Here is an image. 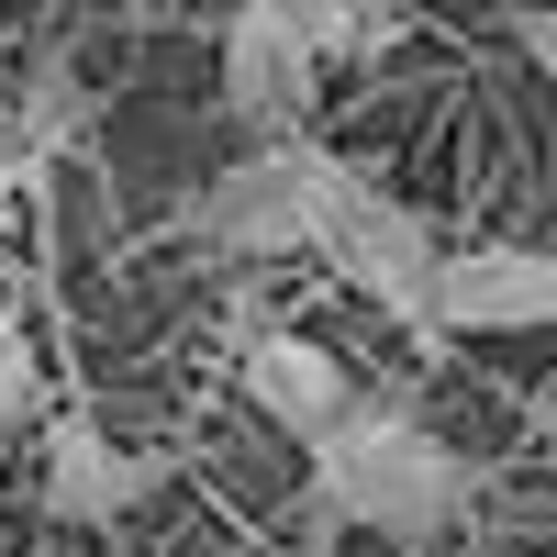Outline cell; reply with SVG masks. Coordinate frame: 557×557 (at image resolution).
I'll return each instance as SVG.
<instances>
[{
    "label": "cell",
    "instance_id": "cell-1",
    "mask_svg": "<svg viewBox=\"0 0 557 557\" xmlns=\"http://www.w3.org/2000/svg\"><path fill=\"white\" fill-rule=\"evenodd\" d=\"M312 535H380L401 557H435L469 524V457H457L412 391H357L335 435H312Z\"/></svg>",
    "mask_w": 557,
    "mask_h": 557
},
{
    "label": "cell",
    "instance_id": "cell-2",
    "mask_svg": "<svg viewBox=\"0 0 557 557\" xmlns=\"http://www.w3.org/2000/svg\"><path fill=\"white\" fill-rule=\"evenodd\" d=\"M312 257L346 278V290L380 312V323H401L412 346H435V278H446V235L412 201H391L368 168H346V157H323L312 146Z\"/></svg>",
    "mask_w": 557,
    "mask_h": 557
},
{
    "label": "cell",
    "instance_id": "cell-3",
    "mask_svg": "<svg viewBox=\"0 0 557 557\" xmlns=\"http://www.w3.org/2000/svg\"><path fill=\"white\" fill-rule=\"evenodd\" d=\"M178 235L223 268H278V257H312V134H278V146H246L235 168H212Z\"/></svg>",
    "mask_w": 557,
    "mask_h": 557
},
{
    "label": "cell",
    "instance_id": "cell-4",
    "mask_svg": "<svg viewBox=\"0 0 557 557\" xmlns=\"http://www.w3.org/2000/svg\"><path fill=\"white\" fill-rule=\"evenodd\" d=\"M312 89H323V45L301 0H235L223 23V112H235L257 146L312 123Z\"/></svg>",
    "mask_w": 557,
    "mask_h": 557
},
{
    "label": "cell",
    "instance_id": "cell-5",
    "mask_svg": "<svg viewBox=\"0 0 557 557\" xmlns=\"http://www.w3.org/2000/svg\"><path fill=\"white\" fill-rule=\"evenodd\" d=\"M157 502V457L123 446L112 424H89V412H45V513L67 535H112L123 513H146Z\"/></svg>",
    "mask_w": 557,
    "mask_h": 557
},
{
    "label": "cell",
    "instance_id": "cell-6",
    "mask_svg": "<svg viewBox=\"0 0 557 557\" xmlns=\"http://www.w3.org/2000/svg\"><path fill=\"white\" fill-rule=\"evenodd\" d=\"M557 323V257L546 246H446L435 278V346L457 335H546Z\"/></svg>",
    "mask_w": 557,
    "mask_h": 557
},
{
    "label": "cell",
    "instance_id": "cell-7",
    "mask_svg": "<svg viewBox=\"0 0 557 557\" xmlns=\"http://www.w3.org/2000/svg\"><path fill=\"white\" fill-rule=\"evenodd\" d=\"M235 368H246V401L268 412L278 435H301V446H312V435H335V424H346V401H357L346 357H335V346H312V335H290V323L246 335Z\"/></svg>",
    "mask_w": 557,
    "mask_h": 557
},
{
    "label": "cell",
    "instance_id": "cell-8",
    "mask_svg": "<svg viewBox=\"0 0 557 557\" xmlns=\"http://www.w3.org/2000/svg\"><path fill=\"white\" fill-rule=\"evenodd\" d=\"M89 112H101V101H89V78H78L67 57H45V67L23 78V101L0 112V123H12V146H23V168H45V157H67L78 134H89Z\"/></svg>",
    "mask_w": 557,
    "mask_h": 557
},
{
    "label": "cell",
    "instance_id": "cell-9",
    "mask_svg": "<svg viewBox=\"0 0 557 557\" xmlns=\"http://www.w3.org/2000/svg\"><path fill=\"white\" fill-rule=\"evenodd\" d=\"M301 12H312L323 67H368V57H391L412 34V0H301Z\"/></svg>",
    "mask_w": 557,
    "mask_h": 557
},
{
    "label": "cell",
    "instance_id": "cell-10",
    "mask_svg": "<svg viewBox=\"0 0 557 557\" xmlns=\"http://www.w3.org/2000/svg\"><path fill=\"white\" fill-rule=\"evenodd\" d=\"M23 424H45V346L23 312H0V446H23Z\"/></svg>",
    "mask_w": 557,
    "mask_h": 557
},
{
    "label": "cell",
    "instance_id": "cell-11",
    "mask_svg": "<svg viewBox=\"0 0 557 557\" xmlns=\"http://www.w3.org/2000/svg\"><path fill=\"white\" fill-rule=\"evenodd\" d=\"M513 45H524V57L557 78V12H513Z\"/></svg>",
    "mask_w": 557,
    "mask_h": 557
},
{
    "label": "cell",
    "instance_id": "cell-12",
    "mask_svg": "<svg viewBox=\"0 0 557 557\" xmlns=\"http://www.w3.org/2000/svg\"><path fill=\"white\" fill-rule=\"evenodd\" d=\"M23 190V146H12V123H0V201Z\"/></svg>",
    "mask_w": 557,
    "mask_h": 557
},
{
    "label": "cell",
    "instance_id": "cell-13",
    "mask_svg": "<svg viewBox=\"0 0 557 557\" xmlns=\"http://www.w3.org/2000/svg\"><path fill=\"white\" fill-rule=\"evenodd\" d=\"M524 435H535V446L557 457V401H535V412H524Z\"/></svg>",
    "mask_w": 557,
    "mask_h": 557
},
{
    "label": "cell",
    "instance_id": "cell-14",
    "mask_svg": "<svg viewBox=\"0 0 557 557\" xmlns=\"http://www.w3.org/2000/svg\"><path fill=\"white\" fill-rule=\"evenodd\" d=\"M45 557H78V546H45Z\"/></svg>",
    "mask_w": 557,
    "mask_h": 557
}]
</instances>
